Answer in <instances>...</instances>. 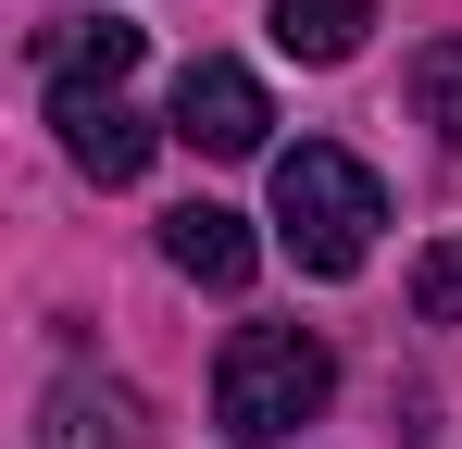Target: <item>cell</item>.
<instances>
[{"mask_svg": "<svg viewBox=\"0 0 462 449\" xmlns=\"http://www.w3.org/2000/svg\"><path fill=\"white\" fill-rule=\"evenodd\" d=\"M325 399H337V350H325L312 325H237L226 362H213V425H226L237 449L300 437Z\"/></svg>", "mask_w": 462, "mask_h": 449, "instance_id": "6da1fadb", "label": "cell"}, {"mask_svg": "<svg viewBox=\"0 0 462 449\" xmlns=\"http://www.w3.org/2000/svg\"><path fill=\"white\" fill-rule=\"evenodd\" d=\"M375 224H387L375 162H350L337 138L275 150V237H288V262H300V275H363Z\"/></svg>", "mask_w": 462, "mask_h": 449, "instance_id": "7a4b0ae2", "label": "cell"}, {"mask_svg": "<svg viewBox=\"0 0 462 449\" xmlns=\"http://www.w3.org/2000/svg\"><path fill=\"white\" fill-rule=\"evenodd\" d=\"M175 138H188V150H213V162H250V150L275 138L263 75H237V63H188V75H175Z\"/></svg>", "mask_w": 462, "mask_h": 449, "instance_id": "3957f363", "label": "cell"}, {"mask_svg": "<svg viewBox=\"0 0 462 449\" xmlns=\"http://www.w3.org/2000/svg\"><path fill=\"white\" fill-rule=\"evenodd\" d=\"M51 125H63V162L100 175V188H138L151 175V125L125 113V87H51Z\"/></svg>", "mask_w": 462, "mask_h": 449, "instance_id": "277c9868", "label": "cell"}, {"mask_svg": "<svg viewBox=\"0 0 462 449\" xmlns=\"http://www.w3.org/2000/svg\"><path fill=\"white\" fill-rule=\"evenodd\" d=\"M162 262L188 275V288H250V262H263V237H250V213H226V200H188V213H162Z\"/></svg>", "mask_w": 462, "mask_h": 449, "instance_id": "5b68a950", "label": "cell"}, {"mask_svg": "<svg viewBox=\"0 0 462 449\" xmlns=\"http://www.w3.org/2000/svg\"><path fill=\"white\" fill-rule=\"evenodd\" d=\"M38 449H138V399H125V387L63 374V387L38 399Z\"/></svg>", "mask_w": 462, "mask_h": 449, "instance_id": "8992f818", "label": "cell"}, {"mask_svg": "<svg viewBox=\"0 0 462 449\" xmlns=\"http://www.w3.org/2000/svg\"><path fill=\"white\" fill-rule=\"evenodd\" d=\"M38 75L51 87H125L138 75V25H113V13L100 25H63V38H38Z\"/></svg>", "mask_w": 462, "mask_h": 449, "instance_id": "52a82bcc", "label": "cell"}, {"mask_svg": "<svg viewBox=\"0 0 462 449\" xmlns=\"http://www.w3.org/2000/svg\"><path fill=\"white\" fill-rule=\"evenodd\" d=\"M375 25V0H275V50L288 63H350Z\"/></svg>", "mask_w": 462, "mask_h": 449, "instance_id": "ba28073f", "label": "cell"}, {"mask_svg": "<svg viewBox=\"0 0 462 449\" xmlns=\"http://www.w3.org/2000/svg\"><path fill=\"white\" fill-rule=\"evenodd\" d=\"M412 113L462 150V38H425V50H412Z\"/></svg>", "mask_w": 462, "mask_h": 449, "instance_id": "9c48e42d", "label": "cell"}, {"mask_svg": "<svg viewBox=\"0 0 462 449\" xmlns=\"http://www.w3.org/2000/svg\"><path fill=\"white\" fill-rule=\"evenodd\" d=\"M412 312H425V325H462V237H438V250L412 262Z\"/></svg>", "mask_w": 462, "mask_h": 449, "instance_id": "30bf717a", "label": "cell"}]
</instances>
